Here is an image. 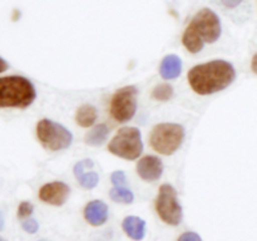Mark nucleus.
<instances>
[{"mask_svg": "<svg viewBox=\"0 0 257 241\" xmlns=\"http://www.w3.org/2000/svg\"><path fill=\"white\" fill-rule=\"evenodd\" d=\"M236 79V69L225 59H215L197 64L190 69L187 80L195 93L211 95L230 87Z\"/></svg>", "mask_w": 257, "mask_h": 241, "instance_id": "1", "label": "nucleus"}, {"mask_svg": "<svg viewBox=\"0 0 257 241\" xmlns=\"http://www.w3.org/2000/svg\"><path fill=\"white\" fill-rule=\"evenodd\" d=\"M222 27L218 15L208 8L196 13L193 19L186 28L182 35V43L192 54L200 53L205 44H213L221 37Z\"/></svg>", "mask_w": 257, "mask_h": 241, "instance_id": "2", "label": "nucleus"}, {"mask_svg": "<svg viewBox=\"0 0 257 241\" xmlns=\"http://www.w3.org/2000/svg\"><path fill=\"white\" fill-rule=\"evenodd\" d=\"M37 89L23 75L0 77V108L25 109L34 103Z\"/></svg>", "mask_w": 257, "mask_h": 241, "instance_id": "3", "label": "nucleus"}, {"mask_svg": "<svg viewBox=\"0 0 257 241\" xmlns=\"http://www.w3.org/2000/svg\"><path fill=\"white\" fill-rule=\"evenodd\" d=\"M186 131L182 125L163 122L152 128L150 135V145L157 153L171 156L180 150L185 140Z\"/></svg>", "mask_w": 257, "mask_h": 241, "instance_id": "4", "label": "nucleus"}, {"mask_svg": "<svg viewBox=\"0 0 257 241\" xmlns=\"http://www.w3.org/2000/svg\"><path fill=\"white\" fill-rule=\"evenodd\" d=\"M108 151L123 160H138L143 152L142 133L137 127H122L108 143Z\"/></svg>", "mask_w": 257, "mask_h": 241, "instance_id": "5", "label": "nucleus"}, {"mask_svg": "<svg viewBox=\"0 0 257 241\" xmlns=\"http://www.w3.org/2000/svg\"><path fill=\"white\" fill-rule=\"evenodd\" d=\"M37 137L40 145L52 152L67 150L73 142L72 132L65 126L48 118L37 123Z\"/></svg>", "mask_w": 257, "mask_h": 241, "instance_id": "6", "label": "nucleus"}, {"mask_svg": "<svg viewBox=\"0 0 257 241\" xmlns=\"http://www.w3.org/2000/svg\"><path fill=\"white\" fill-rule=\"evenodd\" d=\"M155 207L161 220L167 225L177 226L182 222V206L178 201L177 191L170 183H163L160 187L155 201Z\"/></svg>", "mask_w": 257, "mask_h": 241, "instance_id": "7", "label": "nucleus"}, {"mask_svg": "<svg viewBox=\"0 0 257 241\" xmlns=\"http://www.w3.org/2000/svg\"><path fill=\"white\" fill-rule=\"evenodd\" d=\"M137 97L138 88L136 85H125L115 90L109 105L113 119L119 123L130 122L137 112Z\"/></svg>", "mask_w": 257, "mask_h": 241, "instance_id": "8", "label": "nucleus"}, {"mask_svg": "<svg viewBox=\"0 0 257 241\" xmlns=\"http://www.w3.org/2000/svg\"><path fill=\"white\" fill-rule=\"evenodd\" d=\"M70 195V187L63 181H53L39 188V200L52 206H63Z\"/></svg>", "mask_w": 257, "mask_h": 241, "instance_id": "9", "label": "nucleus"}, {"mask_svg": "<svg viewBox=\"0 0 257 241\" xmlns=\"http://www.w3.org/2000/svg\"><path fill=\"white\" fill-rule=\"evenodd\" d=\"M137 175L146 182H155L161 178L163 173V162L160 157L153 155L143 156L136 166Z\"/></svg>", "mask_w": 257, "mask_h": 241, "instance_id": "10", "label": "nucleus"}, {"mask_svg": "<svg viewBox=\"0 0 257 241\" xmlns=\"http://www.w3.org/2000/svg\"><path fill=\"white\" fill-rule=\"evenodd\" d=\"M93 167H94V163L92 160H82L75 163L73 167L75 178L85 190H92L97 187L99 182V175L93 170Z\"/></svg>", "mask_w": 257, "mask_h": 241, "instance_id": "11", "label": "nucleus"}, {"mask_svg": "<svg viewBox=\"0 0 257 241\" xmlns=\"http://www.w3.org/2000/svg\"><path fill=\"white\" fill-rule=\"evenodd\" d=\"M85 221L92 226H102L107 222L109 210L104 201L93 200L85 205L83 211Z\"/></svg>", "mask_w": 257, "mask_h": 241, "instance_id": "12", "label": "nucleus"}, {"mask_svg": "<svg viewBox=\"0 0 257 241\" xmlns=\"http://www.w3.org/2000/svg\"><path fill=\"white\" fill-rule=\"evenodd\" d=\"M182 72V60L178 55L168 54L162 59L160 65V74L163 79L173 80Z\"/></svg>", "mask_w": 257, "mask_h": 241, "instance_id": "13", "label": "nucleus"}, {"mask_svg": "<svg viewBox=\"0 0 257 241\" xmlns=\"http://www.w3.org/2000/svg\"><path fill=\"white\" fill-rule=\"evenodd\" d=\"M122 228L125 235L135 241H141L146 236V221L138 216H127L122 221Z\"/></svg>", "mask_w": 257, "mask_h": 241, "instance_id": "14", "label": "nucleus"}, {"mask_svg": "<svg viewBox=\"0 0 257 241\" xmlns=\"http://www.w3.org/2000/svg\"><path fill=\"white\" fill-rule=\"evenodd\" d=\"M98 112L97 108L92 104H82L75 112V122L83 128H89L97 122Z\"/></svg>", "mask_w": 257, "mask_h": 241, "instance_id": "15", "label": "nucleus"}, {"mask_svg": "<svg viewBox=\"0 0 257 241\" xmlns=\"http://www.w3.org/2000/svg\"><path fill=\"white\" fill-rule=\"evenodd\" d=\"M108 136H109V127L105 123H99L97 126H93L92 130L85 135L84 141L88 146L99 147L103 143L107 142Z\"/></svg>", "mask_w": 257, "mask_h": 241, "instance_id": "16", "label": "nucleus"}, {"mask_svg": "<svg viewBox=\"0 0 257 241\" xmlns=\"http://www.w3.org/2000/svg\"><path fill=\"white\" fill-rule=\"evenodd\" d=\"M109 197L110 200L114 201L117 203H124V205H128V203H132L135 201V193L127 188L125 186H122V187H114L110 188L109 191Z\"/></svg>", "mask_w": 257, "mask_h": 241, "instance_id": "17", "label": "nucleus"}, {"mask_svg": "<svg viewBox=\"0 0 257 241\" xmlns=\"http://www.w3.org/2000/svg\"><path fill=\"white\" fill-rule=\"evenodd\" d=\"M173 94H175V89L170 83H160L152 90L153 99L158 100V102H168L170 99H172Z\"/></svg>", "mask_w": 257, "mask_h": 241, "instance_id": "18", "label": "nucleus"}, {"mask_svg": "<svg viewBox=\"0 0 257 241\" xmlns=\"http://www.w3.org/2000/svg\"><path fill=\"white\" fill-rule=\"evenodd\" d=\"M34 211V205L29 201H23L20 202L19 207H18V217L19 218H27L29 217L30 215Z\"/></svg>", "mask_w": 257, "mask_h": 241, "instance_id": "19", "label": "nucleus"}, {"mask_svg": "<svg viewBox=\"0 0 257 241\" xmlns=\"http://www.w3.org/2000/svg\"><path fill=\"white\" fill-rule=\"evenodd\" d=\"M110 181H112L113 186L122 187V186L127 185V176H125L124 171L117 170L110 175Z\"/></svg>", "mask_w": 257, "mask_h": 241, "instance_id": "20", "label": "nucleus"}, {"mask_svg": "<svg viewBox=\"0 0 257 241\" xmlns=\"http://www.w3.org/2000/svg\"><path fill=\"white\" fill-rule=\"evenodd\" d=\"M22 227L25 232L35 233L39 230V223H38V221L34 220V218H28V220L23 221Z\"/></svg>", "mask_w": 257, "mask_h": 241, "instance_id": "21", "label": "nucleus"}, {"mask_svg": "<svg viewBox=\"0 0 257 241\" xmlns=\"http://www.w3.org/2000/svg\"><path fill=\"white\" fill-rule=\"evenodd\" d=\"M177 241H202L201 236L197 232H193V231H187V232H183L182 235L178 237Z\"/></svg>", "mask_w": 257, "mask_h": 241, "instance_id": "22", "label": "nucleus"}, {"mask_svg": "<svg viewBox=\"0 0 257 241\" xmlns=\"http://www.w3.org/2000/svg\"><path fill=\"white\" fill-rule=\"evenodd\" d=\"M241 2H242V0H221V3H222L226 8H230V9L238 7V5L241 4Z\"/></svg>", "mask_w": 257, "mask_h": 241, "instance_id": "23", "label": "nucleus"}, {"mask_svg": "<svg viewBox=\"0 0 257 241\" xmlns=\"http://www.w3.org/2000/svg\"><path fill=\"white\" fill-rule=\"evenodd\" d=\"M9 68V64H8V62L5 59H3L2 57H0V73L5 72V70Z\"/></svg>", "mask_w": 257, "mask_h": 241, "instance_id": "24", "label": "nucleus"}, {"mask_svg": "<svg viewBox=\"0 0 257 241\" xmlns=\"http://www.w3.org/2000/svg\"><path fill=\"white\" fill-rule=\"evenodd\" d=\"M251 69H252L253 73H256V74H257V53L255 55H253L252 62H251Z\"/></svg>", "mask_w": 257, "mask_h": 241, "instance_id": "25", "label": "nucleus"}, {"mask_svg": "<svg viewBox=\"0 0 257 241\" xmlns=\"http://www.w3.org/2000/svg\"><path fill=\"white\" fill-rule=\"evenodd\" d=\"M4 228V215H3V212L0 211V231Z\"/></svg>", "mask_w": 257, "mask_h": 241, "instance_id": "26", "label": "nucleus"}, {"mask_svg": "<svg viewBox=\"0 0 257 241\" xmlns=\"http://www.w3.org/2000/svg\"><path fill=\"white\" fill-rule=\"evenodd\" d=\"M0 241H7V240H4V238H3L2 236H0Z\"/></svg>", "mask_w": 257, "mask_h": 241, "instance_id": "27", "label": "nucleus"}, {"mask_svg": "<svg viewBox=\"0 0 257 241\" xmlns=\"http://www.w3.org/2000/svg\"><path fill=\"white\" fill-rule=\"evenodd\" d=\"M40 241H47V240H40Z\"/></svg>", "mask_w": 257, "mask_h": 241, "instance_id": "28", "label": "nucleus"}]
</instances>
